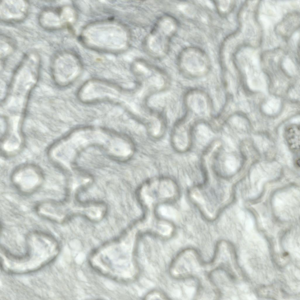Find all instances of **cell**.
Returning a JSON list of instances; mask_svg holds the SVG:
<instances>
[{"label": "cell", "instance_id": "277c9868", "mask_svg": "<svg viewBox=\"0 0 300 300\" xmlns=\"http://www.w3.org/2000/svg\"><path fill=\"white\" fill-rule=\"evenodd\" d=\"M175 26L173 20L170 18L164 17L158 21L147 42L151 51L159 54L165 52L170 38L175 30Z\"/></svg>", "mask_w": 300, "mask_h": 300}, {"label": "cell", "instance_id": "3957f363", "mask_svg": "<svg viewBox=\"0 0 300 300\" xmlns=\"http://www.w3.org/2000/svg\"><path fill=\"white\" fill-rule=\"evenodd\" d=\"M206 262L199 252L192 248L183 249L174 257L170 264L171 276L178 280L198 279L204 275Z\"/></svg>", "mask_w": 300, "mask_h": 300}, {"label": "cell", "instance_id": "8992f818", "mask_svg": "<svg viewBox=\"0 0 300 300\" xmlns=\"http://www.w3.org/2000/svg\"><path fill=\"white\" fill-rule=\"evenodd\" d=\"M14 186L21 194L28 195L37 190L41 186L42 179L36 170L25 168L15 173L12 177Z\"/></svg>", "mask_w": 300, "mask_h": 300}, {"label": "cell", "instance_id": "8fae6325", "mask_svg": "<svg viewBox=\"0 0 300 300\" xmlns=\"http://www.w3.org/2000/svg\"><path fill=\"white\" fill-rule=\"evenodd\" d=\"M15 43L11 38L5 35L0 37V55L1 59L5 60L15 50Z\"/></svg>", "mask_w": 300, "mask_h": 300}, {"label": "cell", "instance_id": "7a4b0ae2", "mask_svg": "<svg viewBox=\"0 0 300 300\" xmlns=\"http://www.w3.org/2000/svg\"><path fill=\"white\" fill-rule=\"evenodd\" d=\"M26 241V251L23 255H15L1 247V266L4 271L13 274L34 272L53 261L59 253L58 242L49 234L33 231L28 234Z\"/></svg>", "mask_w": 300, "mask_h": 300}, {"label": "cell", "instance_id": "52a82bcc", "mask_svg": "<svg viewBox=\"0 0 300 300\" xmlns=\"http://www.w3.org/2000/svg\"><path fill=\"white\" fill-rule=\"evenodd\" d=\"M29 9L28 3L23 0H4L0 4V18L8 23L21 22L27 16Z\"/></svg>", "mask_w": 300, "mask_h": 300}, {"label": "cell", "instance_id": "9c48e42d", "mask_svg": "<svg viewBox=\"0 0 300 300\" xmlns=\"http://www.w3.org/2000/svg\"><path fill=\"white\" fill-rule=\"evenodd\" d=\"M63 9L60 7H51L43 9L40 13L38 21L43 28L55 30L62 27L64 19Z\"/></svg>", "mask_w": 300, "mask_h": 300}, {"label": "cell", "instance_id": "4fadbf2b", "mask_svg": "<svg viewBox=\"0 0 300 300\" xmlns=\"http://www.w3.org/2000/svg\"><path fill=\"white\" fill-rule=\"evenodd\" d=\"M144 298L145 299L147 300L169 299L163 293L157 290H154L150 292L146 295Z\"/></svg>", "mask_w": 300, "mask_h": 300}, {"label": "cell", "instance_id": "30bf717a", "mask_svg": "<svg viewBox=\"0 0 300 300\" xmlns=\"http://www.w3.org/2000/svg\"><path fill=\"white\" fill-rule=\"evenodd\" d=\"M286 142L291 149L297 152L299 151L300 144L299 127L296 125L288 127L285 131Z\"/></svg>", "mask_w": 300, "mask_h": 300}, {"label": "cell", "instance_id": "7c38bea8", "mask_svg": "<svg viewBox=\"0 0 300 300\" xmlns=\"http://www.w3.org/2000/svg\"><path fill=\"white\" fill-rule=\"evenodd\" d=\"M188 103L190 106L197 112H202L206 109V100L204 97L200 95H194L191 96Z\"/></svg>", "mask_w": 300, "mask_h": 300}, {"label": "cell", "instance_id": "6da1fadb", "mask_svg": "<svg viewBox=\"0 0 300 300\" xmlns=\"http://www.w3.org/2000/svg\"><path fill=\"white\" fill-rule=\"evenodd\" d=\"M137 241L134 235H128L104 243L91 254L90 265L98 272L117 281L134 280L139 273Z\"/></svg>", "mask_w": 300, "mask_h": 300}, {"label": "cell", "instance_id": "ba28073f", "mask_svg": "<svg viewBox=\"0 0 300 300\" xmlns=\"http://www.w3.org/2000/svg\"><path fill=\"white\" fill-rule=\"evenodd\" d=\"M36 210L40 216L56 223L62 221L66 215L64 204L55 200L45 201L38 203Z\"/></svg>", "mask_w": 300, "mask_h": 300}, {"label": "cell", "instance_id": "5b68a950", "mask_svg": "<svg viewBox=\"0 0 300 300\" xmlns=\"http://www.w3.org/2000/svg\"><path fill=\"white\" fill-rule=\"evenodd\" d=\"M209 263L212 269L223 270L236 279L233 268V267H236V255L234 247L230 242L225 240L219 241L216 245L213 257Z\"/></svg>", "mask_w": 300, "mask_h": 300}]
</instances>
